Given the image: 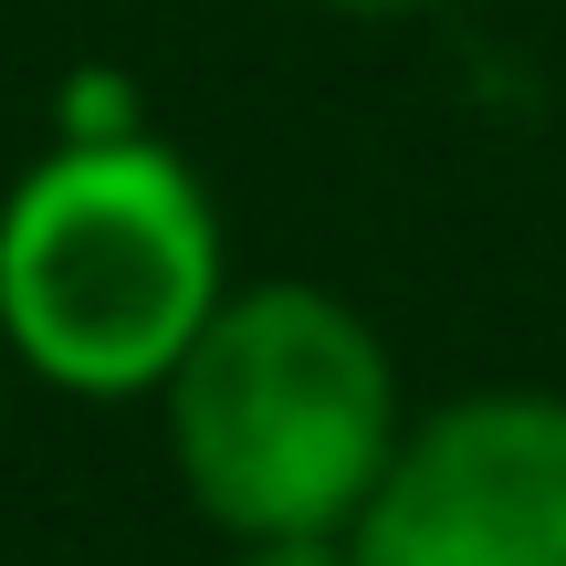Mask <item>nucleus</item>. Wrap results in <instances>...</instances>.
<instances>
[{"label": "nucleus", "mask_w": 566, "mask_h": 566, "mask_svg": "<svg viewBox=\"0 0 566 566\" xmlns=\"http://www.w3.org/2000/svg\"><path fill=\"white\" fill-rule=\"evenodd\" d=\"M346 535L367 566H566V399L483 388L430 409Z\"/></svg>", "instance_id": "nucleus-3"}, {"label": "nucleus", "mask_w": 566, "mask_h": 566, "mask_svg": "<svg viewBox=\"0 0 566 566\" xmlns=\"http://www.w3.org/2000/svg\"><path fill=\"white\" fill-rule=\"evenodd\" d=\"M221 294V210L158 137H74L0 200V346L63 399H158Z\"/></svg>", "instance_id": "nucleus-1"}, {"label": "nucleus", "mask_w": 566, "mask_h": 566, "mask_svg": "<svg viewBox=\"0 0 566 566\" xmlns=\"http://www.w3.org/2000/svg\"><path fill=\"white\" fill-rule=\"evenodd\" d=\"M168 462L221 535H346L409 420L378 325L325 283H231L158 388Z\"/></svg>", "instance_id": "nucleus-2"}, {"label": "nucleus", "mask_w": 566, "mask_h": 566, "mask_svg": "<svg viewBox=\"0 0 566 566\" xmlns=\"http://www.w3.org/2000/svg\"><path fill=\"white\" fill-rule=\"evenodd\" d=\"M231 566H367V556H357V535H263Z\"/></svg>", "instance_id": "nucleus-4"}]
</instances>
